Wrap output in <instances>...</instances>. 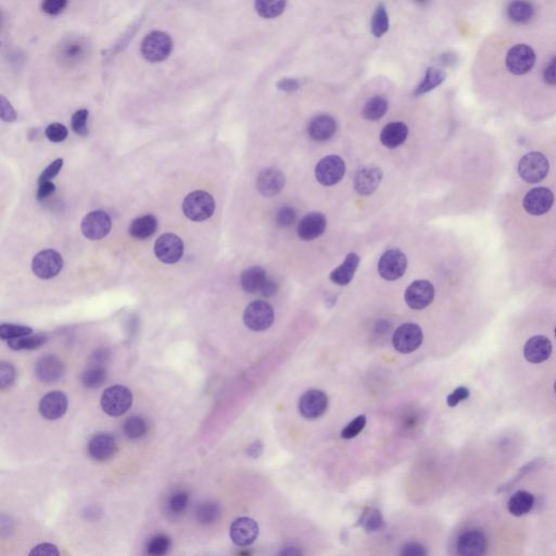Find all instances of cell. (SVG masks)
Here are the masks:
<instances>
[{
	"label": "cell",
	"instance_id": "cell-1",
	"mask_svg": "<svg viewBox=\"0 0 556 556\" xmlns=\"http://www.w3.org/2000/svg\"><path fill=\"white\" fill-rule=\"evenodd\" d=\"M216 210L214 198L205 190H195L188 194L183 202V212L194 222H203L213 216Z\"/></svg>",
	"mask_w": 556,
	"mask_h": 556
},
{
	"label": "cell",
	"instance_id": "cell-2",
	"mask_svg": "<svg viewBox=\"0 0 556 556\" xmlns=\"http://www.w3.org/2000/svg\"><path fill=\"white\" fill-rule=\"evenodd\" d=\"M550 162L544 154L533 151L522 157L518 163V174L524 182L537 184L548 176Z\"/></svg>",
	"mask_w": 556,
	"mask_h": 556
},
{
	"label": "cell",
	"instance_id": "cell-3",
	"mask_svg": "<svg viewBox=\"0 0 556 556\" xmlns=\"http://www.w3.org/2000/svg\"><path fill=\"white\" fill-rule=\"evenodd\" d=\"M173 42L167 33L161 31L150 32L143 39L141 51L149 62L157 63L165 60L171 55Z\"/></svg>",
	"mask_w": 556,
	"mask_h": 556
},
{
	"label": "cell",
	"instance_id": "cell-4",
	"mask_svg": "<svg viewBox=\"0 0 556 556\" xmlns=\"http://www.w3.org/2000/svg\"><path fill=\"white\" fill-rule=\"evenodd\" d=\"M133 403V395L128 388L115 385L104 390L102 397V408L104 413L117 417L130 410Z\"/></svg>",
	"mask_w": 556,
	"mask_h": 556
},
{
	"label": "cell",
	"instance_id": "cell-5",
	"mask_svg": "<svg viewBox=\"0 0 556 556\" xmlns=\"http://www.w3.org/2000/svg\"><path fill=\"white\" fill-rule=\"evenodd\" d=\"M275 313L270 303L266 301L251 302L246 308L244 313V322L249 329L253 332H264L273 325Z\"/></svg>",
	"mask_w": 556,
	"mask_h": 556
},
{
	"label": "cell",
	"instance_id": "cell-6",
	"mask_svg": "<svg viewBox=\"0 0 556 556\" xmlns=\"http://www.w3.org/2000/svg\"><path fill=\"white\" fill-rule=\"evenodd\" d=\"M535 60V52L531 46L518 44L513 46L507 52L505 65L514 76H525L533 70Z\"/></svg>",
	"mask_w": 556,
	"mask_h": 556
},
{
	"label": "cell",
	"instance_id": "cell-7",
	"mask_svg": "<svg viewBox=\"0 0 556 556\" xmlns=\"http://www.w3.org/2000/svg\"><path fill=\"white\" fill-rule=\"evenodd\" d=\"M423 330L413 323H406L397 328L393 336V345L395 350L403 354H412L423 343Z\"/></svg>",
	"mask_w": 556,
	"mask_h": 556
},
{
	"label": "cell",
	"instance_id": "cell-8",
	"mask_svg": "<svg viewBox=\"0 0 556 556\" xmlns=\"http://www.w3.org/2000/svg\"><path fill=\"white\" fill-rule=\"evenodd\" d=\"M63 259L56 250L46 249L37 253L32 263V270L37 277L50 279L60 273Z\"/></svg>",
	"mask_w": 556,
	"mask_h": 556
},
{
	"label": "cell",
	"instance_id": "cell-9",
	"mask_svg": "<svg viewBox=\"0 0 556 556\" xmlns=\"http://www.w3.org/2000/svg\"><path fill=\"white\" fill-rule=\"evenodd\" d=\"M488 537L480 529L464 531L456 541L458 556H485L488 551Z\"/></svg>",
	"mask_w": 556,
	"mask_h": 556
},
{
	"label": "cell",
	"instance_id": "cell-10",
	"mask_svg": "<svg viewBox=\"0 0 556 556\" xmlns=\"http://www.w3.org/2000/svg\"><path fill=\"white\" fill-rule=\"evenodd\" d=\"M346 172V164L338 156L323 158L315 167V177L323 186H334L343 180Z\"/></svg>",
	"mask_w": 556,
	"mask_h": 556
},
{
	"label": "cell",
	"instance_id": "cell-11",
	"mask_svg": "<svg viewBox=\"0 0 556 556\" xmlns=\"http://www.w3.org/2000/svg\"><path fill=\"white\" fill-rule=\"evenodd\" d=\"M408 268L406 255L398 249L386 251L378 262V273L386 281H397L402 277Z\"/></svg>",
	"mask_w": 556,
	"mask_h": 556
},
{
	"label": "cell",
	"instance_id": "cell-12",
	"mask_svg": "<svg viewBox=\"0 0 556 556\" xmlns=\"http://www.w3.org/2000/svg\"><path fill=\"white\" fill-rule=\"evenodd\" d=\"M112 221L104 211H93L85 216L81 224L82 233L87 240H100L109 234Z\"/></svg>",
	"mask_w": 556,
	"mask_h": 556
},
{
	"label": "cell",
	"instance_id": "cell-13",
	"mask_svg": "<svg viewBox=\"0 0 556 556\" xmlns=\"http://www.w3.org/2000/svg\"><path fill=\"white\" fill-rule=\"evenodd\" d=\"M154 253L161 262L174 264L184 255V244L177 235L167 233L159 237L154 244Z\"/></svg>",
	"mask_w": 556,
	"mask_h": 556
},
{
	"label": "cell",
	"instance_id": "cell-14",
	"mask_svg": "<svg viewBox=\"0 0 556 556\" xmlns=\"http://www.w3.org/2000/svg\"><path fill=\"white\" fill-rule=\"evenodd\" d=\"M554 205V195L546 187H535L529 190L524 197L522 207L528 214L541 216L548 213Z\"/></svg>",
	"mask_w": 556,
	"mask_h": 556
},
{
	"label": "cell",
	"instance_id": "cell-15",
	"mask_svg": "<svg viewBox=\"0 0 556 556\" xmlns=\"http://www.w3.org/2000/svg\"><path fill=\"white\" fill-rule=\"evenodd\" d=\"M435 298V288L430 281L419 279L406 288L404 300L413 310H423L432 303Z\"/></svg>",
	"mask_w": 556,
	"mask_h": 556
},
{
	"label": "cell",
	"instance_id": "cell-16",
	"mask_svg": "<svg viewBox=\"0 0 556 556\" xmlns=\"http://www.w3.org/2000/svg\"><path fill=\"white\" fill-rule=\"evenodd\" d=\"M328 406L326 393L321 390H309L299 400V412L304 419H316L325 413Z\"/></svg>",
	"mask_w": 556,
	"mask_h": 556
},
{
	"label": "cell",
	"instance_id": "cell-17",
	"mask_svg": "<svg viewBox=\"0 0 556 556\" xmlns=\"http://www.w3.org/2000/svg\"><path fill=\"white\" fill-rule=\"evenodd\" d=\"M229 537L236 546H251L259 537V525L253 518H237L229 528Z\"/></svg>",
	"mask_w": 556,
	"mask_h": 556
},
{
	"label": "cell",
	"instance_id": "cell-18",
	"mask_svg": "<svg viewBox=\"0 0 556 556\" xmlns=\"http://www.w3.org/2000/svg\"><path fill=\"white\" fill-rule=\"evenodd\" d=\"M108 356L106 352H96L91 360L89 367L85 369V372L82 375V384L84 387L89 389L99 388L106 382L107 378V363Z\"/></svg>",
	"mask_w": 556,
	"mask_h": 556
},
{
	"label": "cell",
	"instance_id": "cell-19",
	"mask_svg": "<svg viewBox=\"0 0 556 556\" xmlns=\"http://www.w3.org/2000/svg\"><path fill=\"white\" fill-rule=\"evenodd\" d=\"M382 180V171L374 165H364L354 175V189L362 196L374 193Z\"/></svg>",
	"mask_w": 556,
	"mask_h": 556
},
{
	"label": "cell",
	"instance_id": "cell-20",
	"mask_svg": "<svg viewBox=\"0 0 556 556\" xmlns=\"http://www.w3.org/2000/svg\"><path fill=\"white\" fill-rule=\"evenodd\" d=\"M286 184V177L283 172L275 167H268L257 175V188L264 197H274L281 193Z\"/></svg>",
	"mask_w": 556,
	"mask_h": 556
},
{
	"label": "cell",
	"instance_id": "cell-21",
	"mask_svg": "<svg viewBox=\"0 0 556 556\" xmlns=\"http://www.w3.org/2000/svg\"><path fill=\"white\" fill-rule=\"evenodd\" d=\"M327 221L324 214L320 212H312L302 218L298 225V236L304 242L316 240L324 234Z\"/></svg>",
	"mask_w": 556,
	"mask_h": 556
},
{
	"label": "cell",
	"instance_id": "cell-22",
	"mask_svg": "<svg viewBox=\"0 0 556 556\" xmlns=\"http://www.w3.org/2000/svg\"><path fill=\"white\" fill-rule=\"evenodd\" d=\"M68 408V398L61 391L47 393L39 403V412L43 417L49 421L60 419Z\"/></svg>",
	"mask_w": 556,
	"mask_h": 556
},
{
	"label": "cell",
	"instance_id": "cell-23",
	"mask_svg": "<svg viewBox=\"0 0 556 556\" xmlns=\"http://www.w3.org/2000/svg\"><path fill=\"white\" fill-rule=\"evenodd\" d=\"M552 354V343L546 336H533L524 347V356L528 362L540 364L548 361Z\"/></svg>",
	"mask_w": 556,
	"mask_h": 556
},
{
	"label": "cell",
	"instance_id": "cell-24",
	"mask_svg": "<svg viewBox=\"0 0 556 556\" xmlns=\"http://www.w3.org/2000/svg\"><path fill=\"white\" fill-rule=\"evenodd\" d=\"M35 372L42 382H55L63 376L65 367L57 356L48 354L38 360L36 367H35Z\"/></svg>",
	"mask_w": 556,
	"mask_h": 556
},
{
	"label": "cell",
	"instance_id": "cell-25",
	"mask_svg": "<svg viewBox=\"0 0 556 556\" xmlns=\"http://www.w3.org/2000/svg\"><path fill=\"white\" fill-rule=\"evenodd\" d=\"M336 130H337V123H336L335 119L327 115L315 117L310 122L309 128H308L310 137L316 141H328L329 138L335 135Z\"/></svg>",
	"mask_w": 556,
	"mask_h": 556
},
{
	"label": "cell",
	"instance_id": "cell-26",
	"mask_svg": "<svg viewBox=\"0 0 556 556\" xmlns=\"http://www.w3.org/2000/svg\"><path fill=\"white\" fill-rule=\"evenodd\" d=\"M117 442L111 435L99 434L89 441V453L96 461H106L115 454Z\"/></svg>",
	"mask_w": 556,
	"mask_h": 556
},
{
	"label": "cell",
	"instance_id": "cell-27",
	"mask_svg": "<svg viewBox=\"0 0 556 556\" xmlns=\"http://www.w3.org/2000/svg\"><path fill=\"white\" fill-rule=\"evenodd\" d=\"M359 263V255L354 253H349L346 260L330 273V281L337 283L339 286H347L354 279Z\"/></svg>",
	"mask_w": 556,
	"mask_h": 556
},
{
	"label": "cell",
	"instance_id": "cell-28",
	"mask_svg": "<svg viewBox=\"0 0 556 556\" xmlns=\"http://www.w3.org/2000/svg\"><path fill=\"white\" fill-rule=\"evenodd\" d=\"M408 128L402 122H393L386 125L380 133V141L389 149H395L406 141Z\"/></svg>",
	"mask_w": 556,
	"mask_h": 556
},
{
	"label": "cell",
	"instance_id": "cell-29",
	"mask_svg": "<svg viewBox=\"0 0 556 556\" xmlns=\"http://www.w3.org/2000/svg\"><path fill=\"white\" fill-rule=\"evenodd\" d=\"M268 279L266 270L260 266H253L242 272V276H240V283L246 292H249V294L259 292L260 294Z\"/></svg>",
	"mask_w": 556,
	"mask_h": 556
},
{
	"label": "cell",
	"instance_id": "cell-30",
	"mask_svg": "<svg viewBox=\"0 0 556 556\" xmlns=\"http://www.w3.org/2000/svg\"><path fill=\"white\" fill-rule=\"evenodd\" d=\"M158 229V221L152 214H146L135 218L130 227V236L136 240H147L156 233Z\"/></svg>",
	"mask_w": 556,
	"mask_h": 556
},
{
	"label": "cell",
	"instance_id": "cell-31",
	"mask_svg": "<svg viewBox=\"0 0 556 556\" xmlns=\"http://www.w3.org/2000/svg\"><path fill=\"white\" fill-rule=\"evenodd\" d=\"M533 505H535L533 494L525 490H520L509 498L507 509L511 514L520 518L531 512Z\"/></svg>",
	"mask_w": 556,
	"mask_h": 556
},
{
	"label": "cell",
	"instance_id": "cell-32",
	"mask_svg": "<svg viewBox=\"0 0 556 556\" xmlns=\"http://www.w3.org/2000/svg\"><path fill=\"white\" fill-rule=\"evenodd\" d=\"M190 496L186 490H176L165 502V512L171 518H180L187 511Z\"/></svg>",
	"mask_w": 556,
	"mask_h": 556
},
{
	"label": "cell",
	"instance_id": "cell-33",
	"mask_svg": "<svg viewBox=\"0 0 556 556\" xmlns=\"http://www.w3.org/2000/svg\"><path fill=\"white\" fill-rule=\"evenodd\" d=\"M507 14L515 23H527L535 16V7L527 1H514L507 5Z\"/></svg>",
	"mask_w": 556,
	"mask_h": 556
},
{
	"label": "cell",
	"instance_id": "cell-34",
	"mask_svg": "<svg viewBox=\"0 0 556 556\" xmlns=\"http://www.w3.org/2000/svg\"><path fill=\"white\" fill-rule=\"evenodd\" d=\"M445 80V73L441 69L432 67L428 68L425 73L423 81L421 82L417 87H416L414 95L415 96H421V95L426 94L428 91H432L438 86L441 85Z\"/></svg>",
	"mask_w": 556,
	"mask_h": 556
},
{
	"label": "cell",
	"instance_id": "cell-35",
	"mask_svg": "<svg viewBox=\"0 0 556 556\" xmlns=\"http://www.w3.org/2000/svg\"><path fill=\"white\" fill-rule=\"evenodd\" d=\"M359 526L367 533H377L386 528V522L382 513L375 507H369L364 511L359 520Z\"/></svg>",
	"mask_w": 556,
	"mask_h": 556
},
{
	"label": "cell",
	"instance_id": "cell-36",
	"mask_svg": "<svg viewBox=\"0 0 556 556\" xmlns=\"http://www.w3.org/2000/svg\"><path fill=\"white\" fill-rule=\"evenodd\" d=\"M171 546V538L167 533H157L147 541L145 552L148 556H165Z\"/></svg>",
	"mask_w": 556,
	"mask_h": 556
},
{
	"label": "cell",
	"instance_id": "cell-37",
	"mask_svg": "<svg viewBox=\"0 0 556 556\" xmlns=\"http://www.w3.org/2000/svg\"><path fill=\"white\" fill-rule=\"evenodd\" d=\"M286 1H283V0H275V1L257 0L255 3L257 14L264 19H275L276 16H281L286 8Z\"/></svg>",
	"mask_w": 556,
	"mask_h": 556
},
{
	"label": "cell",
	"instance_id": "cell-38",
	"mask_svg": "<svg viewBox=\"0 0 556 556\" xmlns=\"http://www.w3.org/2000/svg\"><path fill=\"white\" fill-rule=\"evenodd\" d=\"M388 110V102L384 97L376 96L369 99V102L364 107L363 115L364 119L367 120H380Z\"/></svg>",
	"mask_w": 556,
	"mask_h": 556
},
{
	"label": "cell",
	"instance_id": "cell-39",
	"mask_svg": "<svg viewBox=\"0 0 556 556\" xmlns=\"http://www.w3.org/2000/svg\"><path fill=\"white\" fill-rule=\"evenodd\" d=\"M221 507L216 502H205L198 507L196 511V518L202 525L214 524L218 518H221Z\"/></svg>",
	"mask_w": 556,
	"mask_h": 556
},
{
	"label": "cell",
	"instance_id": "cell-40",
	"mask_svg": "<svg viewBox=\"0 0 556 556\" xmlns=\"http://www.w3.org/2000/svg\"><path fill=\"white\" fill-rule=\"evenodd\" d=\"M47 340V337L42 334H37V335L25 336L21 338L11 339L8 340V346L12 350H33V349H38L45 345Z\"/></svg>",
	"mask_w": 556,
	"mask_h": 556
},
{
	"label": "cell",
	"instance_id": "cell-41",
	"mask_svg": "<svg viewBox=\"0 0 556 556\" xmlns=\"http://www.w3.org/2000/svg\"><path fill=\"white\" fill-rule=\"evenodd\" d=\"M389 30V18L384 3H380L375 9L372 18V33L375 37H382Z\"/></svg>",
	"mask_w": 556,
	"mask_h": 556
},
{
	"label": "cell",
	"instance_id": "cell-42",
	"mask_svg": "<svg viewBox=\"0 0 556 556\" xmlns=\"http://www.w3.org/2000/svg\"><path fill=\"white\" fill-rule=\"evenodd\" d=\"M124 434L132 440L141 439L147 432V424L141 416H132L124 423Z\"/></svg>",
	"mask_w": 556,
	"mask_h": 556
},
{
	"label": "cell",
	"instance_id": "cell-43",
	"mask_svg": "<svg viewBox=\"0 0 556 556\" xmlns=\"http://www.w3.org/2000/svg\"><path fill=\"white\" fill-rule=\"evenodd\" d=\"M32 328L27 326L13 325V324H3L0 326V337L5 340L21 338L32 334Z\"/></svg>",
	"mask_w": 556,
	"mask_h": 556
},
{
	"label": "cell",
	"instance_id": "cell-44",
	"mask_svg": "<svg viewBox=\"0 0 556 556\" xmlns=\"http://www.w3.org/2000/svg\"><path fill=\"white\" fill-rule=\"evenodd\" d=\"M89 117V110L86 109L78 110L72 115L71 125H72V130H74V133L80 136H86L89 134V126H87Z\"/></svg>",
	"mask_w": 556,
	"mask_h": 556
},
{
	"label": "cell",
	"instance_id": "cell-45",
	"mask_svg": "<svg viewBox=\"0 0 556 556\" xmlns=\"http://www.w3.org/2000/svg\"><path fill=\"white\" fill-rule=\"evenodd\" d=\"M84 54H85V48L80 42L67 43L61 50L63 60L67 62L81 60Z\"/></svg>",
	"mask_w": 556,
	"mask_h": 556
},
{
	"label": "cell",
	"instance_id": "cell-46",
	"mask_svg": "<svg viewBox=\"0 0 556 556\" xmlns=\"http://www.w3.org/2000/svg\"><path fill=\"white\" fill-rule=\"evenodd\" d=\"M365 425H367V417L364 415L358 416L343 429L341 438H343V439H354L363 430Z\"/></svg>",
	"mask_w": 556,
	"mask_h": 556
},
{
	"label": "cell",
	"instance_id": "cell-47",
	"mask_svg": "<svg viewBox=\"0 0 556 556\" xmlns=\"http://www.w3.org/2000/svg\"><path fill=\"white\" fill-rule=\"evenodd\" d=\"M68 128H65V125L60 124V123L50 124L45 130V135L52 143H62L68 137Z\"/></svg>",
	"mask_w": 556,
	"mask_h": 556
},
{
	"label": "cell",
	"instance_id": "cell-48",
	"mask_svg": "<svg viewBox=\"0 0 556 556\" xmlns=\"http://www.w3.org/2000/svg\"><path fill=\"white\" fill-rule=\"evenodd\" d=\"M540 460H535L533 461V462L529 463V464H527V465L524 466V467L520 468V473L515 476L514 478L509 481V483H507V485L501 487V488L499 489V492H507V490L512 488L515 484H518V481H520V479L524 478V477L527 476L528 474L533 473V472L535 471L537 468L540 467Z\"/></svg>",
	"mask_w": 556,
	"mask_h": 556
},
{
	"label": "cell",
	"instance_id": "cell-49",
	"mask_svg": "<svg viewBox=\"0 0 556 556\" xmlns=\"http://www.w3.org/2000/svg\"><path fill=\"white\" fill-rule=\"evenodd\" d=\"M297 221V211L291 207H283L276 214V223L278 227H291Z\"/></svg>",
	"mask_w": 556,
	"mask_h": 556
},
{
	"label": "cell",
	"instance_id": "cell-50",
	"mask_svg": "<svg viewBox=\"0 0 556 556\" xmlns=\"http://www.w3.org/2000/svg\"><path fill=\"white\" fill-rule=\"evenodd\" d=\"M14 376H16L14 367L8 362H1L0 364V386L3 389L12 385Z\"/></svg>",
	"mask_w": 556,
	"mask_h": 556
},
{
	"label": "cell",
	"instance_id": "cell-51",
	"mask_svg": "<svg viewBox=\"0 0 556 556\" xmlns=\"http://www.w3.org/2000/svg\"><path fill=\"white\" fill-rule=\"evenodd\" d=\"M400 556H428V550L417 541H410L401 548Z\"/></svg>",
	"mask_w": 556,
	"mask_h": 556
},
{
	"label": "cell",
	"instance_id": "cell-52",
	"mask_svg": "<svg viewBox=\"0 0 556 556\" xmlns=\"http://www.w3.org/2000/svg\"><path fill=\"white\" fill-rule=\"evenodd\" d=\"M62 167L63 159H57L42 172V174L38 178V183L51 182L52 178H55L59 174Z\"/></svg>",
	"mask_w": 556,
	"mask_h": 556
},
{
	"label": "cell",
	"instance_id": "cell-53",
	"mask_svg": "<svg viewBox=\"0 0 556 556\" xmlns=\"http://www.w3.org/2000/svg\"><path fill=\"white\" fill-rule=\"evenodd\" d=\"M67 5L68 1L65 0H46L42 3V10L49 16H58L65 10Z\"/></svg>",
	"mask_w": 556,
	"mask_h": 556
},
{
	"label": "cell",
	"instance_id": "cell-54",
	"mask_svg": "<svg viewBox=\"0 0 556 556\" xmlns=\"http://www.w3.org/2000/svg\"><path fill=\"white\" fill-rule=\"evenodd\" d=\"M29 556H60V552L55 544L45 542L32 548Z\"/></svg>",
	"mask_w": 556,
	"mask_h": 556
},
{
	"label": "cell",
	"instance_id": "cell-55",
	"mask_svg": "<svg viewBox=\"0 0 556 556\" xmlns=\"http://www.w3.org/2000/svg\"><path fill=\"white\" fill-rule=\"evenodd\" d=\"M0 117L3 122L11 123L16 120V112L5 96L0 97Z\"/></svg>",
	"mask_w": 556,
	"mask_h": 556
},
{
	"label": "cell",
	"instance_id": "cell-56",
	"mask_svg": "<svg viewBox=\"0 0 556 556\" xmlns=\"http://www.w3.org/2000/svg\"><path fill=\"white\" fill-rule=\"evenodd\" d=\"M471 393L466 387H459L453 391L451 395H448L447 403L450 408H454L458 406L461 401L466 400L470 397Z\"/></svg>",
	"mask_w": 556,
	"mask_h": 556
},
{
	"label": "cell",
	"instance_id": "cell-57",
	"mask_svg": "<svg viewBox=\"0 0 556 556\" xmlns=\"http://www.w3.org/2000/svg\"><path fill=\"white\" fill-rule=\"evenodd\" d=\"M542 76H544V81L548 85L556 86V56L551 58L550 61L546 63L544 72H542Z\"/></svg>",
	"mask_w": 556,
	"mask_h": 556
},
{
	"label": "cell",
	"instance_id": "cell-58",
	"mask_svg": "<svg viewBox=\"0 0 556 556\" xmlns=\"http://www.w3.org/2000/svg\"><path fill=\"white\" fill-rule=\"evenodd\" d=\"M56 192V186L51 182L38 183V190H37V199L39 201L47 199L50 196L54 195Z\"/></svg>",
	"mask_w": 556,
	"mask_h": 556
},
{
	"label": "cell",
	"instance_id": "cell-59",
	"mask_svg": "<svg viewBox=\"0 0 556 556\" xmlns=\"http://www.w3.org/2000/svg\"><path fill=\"white\" fill-rule=\"evenodd\" d=\"M277 89L286 93H294L300 89V83L296 78H281L278 81Z\"/></svg>",
	"mask_w": 556,
	"mask_h": 556
},
{
	"label": "cell",
	"instance_id": "cell-60",
	"mask_svg": "<svg viewBox=\"0 0 556 556\" xmlns=\"http://www.w3.org/2000/svg\"><path fill=\"white\" fill-rule=\"evenodd\" d=\"M278 290V285L276 281H272L268 278V281H266V285L263 287L262 290H261L260 294L264 297H273L274 294H276Z\"/></svg>",
	"mask_w": 556,
	"mask_h": 556
},
{
	"label": "cell",
	"instance_id": "cell-61",
	"mask_svg": "<svg viewBox=\"0 0 556 556\" xmlns=\"http://www.w3.org/2000/svg\"><path fill=\"white\" fill-rule=\"evenodd\" d=\"M263 445L261 441H255L253 445L248 448L247 453L251 458L257 459L262 454Z\"/></svg>",
	"mask_w": 556,
	"mask_h": 556
},
{
	"label": "cell",
	"instance_id": "cell-62",
	"mask_svg": "<svg viewBox=\"0 0 556 556\" xmlns=\"http://www.w3.org/2000/svg\"><path fill=\"white\" fill-rule=\"evenodd\" d=\"M278 556H303V553L298 546H290L283 548Z\"/></svg>",
	"mask_w": 556,
	"mask_h": 556
},
{
	"label": "cell",
	"instance_id": "cell-63",
	"mask_svg": "<svg viewBox=\"0 0 556 556\" xmlns=\"http://www.w3.org/2000/svg\"><path fill=\"white\" fill-rule=\"evenodd\" d=\"M554 391H555V395H556V380H555V382H554Z\"/></svg>",
	"mask_w": 556,
	"mask_h": 556
},
{
	"label": "cell",
	"instance_id": "cell-64",
	"mask_svg": "<svg viewBox=\"0 0 556 556\" xmlns=\"http://www.w3.org/2000/svg\"><path fill=\"white\" fill-rule=\"evenodd\" d=\"M555 337H556V327H555Z\"/></svg>",
	"mask_w": 556,
	"mask_h": 556
}]
</instances>
